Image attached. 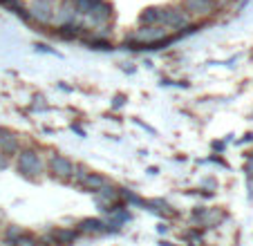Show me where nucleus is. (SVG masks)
I'll list each match as a JSON object with an SVG mask.
<instances>
[{"instance_id":"obj_14","label":"nucleus","mask_w":253,"mask_h":246,"mask_svg":"<svg viewBox=\"0 0 253 246\" xmlns=\"http://www.w3.org/2000/svg\"><path fill=\"white\" fill-rule=\"evenodd\" d=\"M101 0H74V9H77L79 18H85L96 5H99Z\"/></svg>"},{"instance_id":"obj_17","label":"nucleus","mask_w":253,"mask_h":246,"mask_svg":"<svg viewBox=\"0 0 253 246\" xmlns=\"http://www.w3.org/2000/svg\"><path fill=\"white\" fill-rule=\"evenodd\" d=\"M7 166H9V157H5L2 152H0V170H2V168H7Z\"/></svg>"},{"instance_id":"obj_18","label":"nucleus","mask_w":253,"mask_h":246,"mask_svg":"<svg viewBox=\"0 0 253 246\" xmlns=\"http://www.w3.org/2000/svg\"><path fill=\"white\" fill-rule=\"evenodd\" d=\"M121 105H124V96H117V99H115V108H121Z\"/></svg>"},{"instance_id":"obj_4","label":"nucleus","mask_w":253,"mask_h":246,"mask_svg":"<svg viewBox=\"0 0 253 246\" xmlns=\"http://www.w3.org/2000/svg\"><path fill=\"white\" fill-rule=\"evenodd\" d=\"M56 5H58V0H29L27 11H29L32 23L41 25V27H49V25H54Z\"/></svg>"},{"instance_id":"obj_15","label":"nucleus","mask_w":253,"mask_h":246,"mask_svg":"<svg viewBox=\"0 0 253 246\" xmlns=\"http://www.w3.org/2000/svg\"><path fill=\"white\" fill-rule=\"evenodd\" d=\"M23 233H25V231H23L20 226H14V224H11V226H7L5 233H2V242H5V246H11L20 235H23Z\"/></svg>"},{"instance_id":"obj_2","label":"nucleus","mask_w":253,"mask_h":246,"mask_svg":"<svg viewBox=\"0 0 253 246\" xmlns=\"http://www.w3.org/2000/svg\"><path fill=\"white\" fill-rule=\"evenodd\" d=\"M159 25L164 29H168L170 34H177L191 25V16L182 9L179 2H175V5H162V23Z\"/></svg>"},{"instance_id":"obj_12","label":"nucleus","mask_w":253,"mask_h":246,"mask_svg":"<svg viewBox=\"0 0 253 246\" xmlns=\"http://www.w3.org/2000/svg\"><path fill=\"white\" fill-rule=\"evenodd\" d=\"M79 233H87V235H99V233H105V222L96 217H87V219H81L79 222Z\"/></svg>"},{"instance_id":"obj_19","label":"nucleus","mask_w":253,"mask_h":246,"mask_svg":"<svg viewBox=\"0 0 253 246\" xmlns=\"http://www.w3.org/2000/svg\"><path fill=\"white\" fill-rule=\"evenodd\" d=\"M0 222H2V213H0Z\"/></svg>"},{"instance_id":"obj_16","label":"nucleus","mask_w":253,"mask_h":246,"mask_svg":"<svg viewBox=\"0 0 253 246\" xmlns=\"http://www.w3.org/2000/svg\"><path fill=\"white\" fill-rule=\"evenodd\" d=\"M11 246H43V244H41V237H34L32 233H23Z\"/></svg>"},{"instance_id":"obj_3","label":"nucleus","mask_w":253,"mask_h":246,"mask_svg":"<svg viewBox=\"0 0 253 246\" xmlns=\"http://www.w3.org/2000/svg\"><path fill=\"white\" fill-rule=\"evenodd\" d=\"M179 5H182V9L186 11L191 18H197L200 23H206L209 18L217 16L224 9V7L217 5L215 0H179Z\"/></svg>"},{"instance_id":"obj_1","label":"nucleus","mask_w":253,"mask_h":246,"mask_svg":"<svg viewBox=\"0 0 253 246\" xmlns=\"http://www.w3.org/2000/svg\"><path fill=\"white\" fill-rule=\"evenodd\" d=\"M45 168H47V161L43 159V155L36 148H23L16 157V172L29 181L41 179Z\"/></svg>"},{"instance_id":"obj_6","label":"nucleus","mask_w":253,"mask_h":246,"mask_svg":"<svg viewBox=\"0 0 253 246\" xmlns=\"http://www.w3.org/2000/svg\"><path fill=\"white\" fill-rule=\"evenodd\" d=\"M112 20H115V5L108 2V0H101L85 18H81V23L87 29H96V27H103V25H112Z\"/></svg>"},{"instance_id":"obj_9","label":"nucleus","mask_w":253,"mask_h":246,"mask_svg":"<svg viewBox=\"0 0 253 246\" xmlns=\"http://www.w3.org/2000/svg\"><path fill=\"white\" fill-rule=\"evenodd\" d=\"M162 23V5H153L139 11V27H153Z\"/></svg>"},{"instance_id":"obj_8","label":"nucleus","mask_w":253,"mask_h":246,"mask_svg":"<svg viewBox=\"0 0 253 246\" xmlns=\"http://www.w3.org/2000/svg\"><path fill=\"white\" fill-rule=\"evenodd\" d=\"M90 34V29L79 20V23H72V25H63V27H56V36L58 38H65V41H83V38Z\"/></svg>"},{"instance_id":"obj_7","label":"nucleus","mask_w":253,"mask_h":246,"mask_svg":"<svg viewBox=\"0 0 253 246\" xmlns=\"http://www.w3.org/2000/svg\"><path fill=\"white\" fill-rule=\"evenodd\" d=\"M79 14L74 9V0H58L56 14H54V27H63V25L79 23Z\"/></svg>"},{"instance_id":"obj_13","label":"nucleus","mask_w":253,"mask_h":246,"mask_svg":"<svg viewBox=\"0 0 253 246\" xmlns=\"http://www.w3.org/2000/svg\"><path fill=\"white\" fill-rule=\"evenodd\" d=\"M83 43H85L90 49H103V52L105 49H115L110 41H105V38H96V36H92V34H87V36L83 38Z\"/></svg>"},{"instance_id":"obj_10","label":"nucleus","mask_w":253,"mask_h":246,"mask_svg":"<svg viewBox=\"0 0 253 246\" xmlns=\"http://www.w3.org/2000/svg\"><path fill=\"white\" fill-rule=\"evenodd\" d=\"M49 235H52V240L56 242V246H70L77 242L79 231H74V228H52Z\"/></svg>"},{"instance_id":"obj_5","label":"nucleus","mask_w":253,"mask_h":246,"mask_svg":"<svg viewBox=\"0 0 253 246\" xmlns=\"http://www.w3.org/2000/svg\"><path fill=\"white\" fill-rule=\"evenodd\" d=\"M74 166H77V164H74L70 157L54 152V155H49L45 170L58 181H72V177H74Z\"/></svg>"},{"instance_id":"obj_11","label":"nucleus","mask_w":253,"mask_h":246,"mask_svg":"<svg viewBox=\"0 0 253 246\" xmlns=\"http://www.w3.org/2000/svg\"><path fill=\"white\" fill-rule=\"evenodd\" d=\"M108 184V179H105L103 175H99V172H87L85 177H83V181L79 186H81L83 190H87V193H99L101 188H103V186Z\"/></svg>"}]
</instances>
